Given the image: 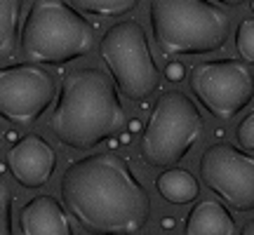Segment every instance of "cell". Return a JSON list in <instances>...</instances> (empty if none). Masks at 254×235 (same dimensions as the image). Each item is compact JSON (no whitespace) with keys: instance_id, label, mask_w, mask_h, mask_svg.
<instances>
[{"instance_id":"1","label":"cell","mask_w":254,"mask_h":235,"mask_svg":"<svg viewBox=\"0 0 254 235\" xmlns=\"http://www.w3.org/2000/svg\"><path fill=\"white\" fill-rule=\"evenodd\" d=\"M62 202L90 235H134L151 219V198L118 153L73 160L62 176Z\"/></svg>"},{"instance_id":"2","label":"cell","mask_w":254,"mask_h":235,"mask_svg":"<svg viewBox=\"0 0 254 235\" xmlns=\"http://www.w3.org/2000/svg\"><path fill=\"white\" fill-rule=\"evenodd\" d=\"M127 125L118 90L99 68H78L64 75L50 129L68 148H94Z\"/></svg>"},{"instance_id":"3","label":"cell","mask_w":254,"mask_h":235,"mask_svg":"<svg viewBox=\"0 0 254 235\" xmlns=\"http://www.w3.org/2000/svg\"><path fill=\"white\" fill-rule=\"evenodd\" d=\"M151 28L165 55H207L226 45L231 19L207 0H151Z\"/></svg>"},{"instance_id":"4","label":"cell","mask_w":254,"mask_h":235,"mask_svg":"<svg viewBox=\"0 0 254 235\" xmlns=\"http://www.w3.org/2000/svg\"><path fill=\"white\" fill-rule=\"evenodd\" d=\"M94 47V28L64 0H33L21 31V52L36 63H68Z\"/></svg>"},{"instance_id":"5","label":"cell","mask_w":254,"mask_h":235,"mask_svg":"<svg viewBox=\"0 0 254 235\" xmlns=\"http://www.w3.org/2000/svg\"><path fill=\"white\" fill-rule=\"evenodd\" d=\"M202 116L198 106L184 94L170 90L158 97L141 132V158L148 167H174L190 153L202 136Z\"/></svg>"},{"instance_id":"6","label":"cell","mask_w":254,"mask_h":235,"mask_svg":"<svg viewBox=\"0 0 254 235\" xmlns=\"http://www.w3.org/2000/svg\"><path fill=\"white\" fill-rule=\"evenodd\" d=\"M99 55L109 66L116 90L123 92L127 99L141 101L160 87L163 75L155 66L144 28L134 19L113 24L104 33Z\"/></svg>"},{"instance_id":"7","label":"cell","mask_w":254,"mask_h":235,"mask_svg":"<svg viewBox=\"0 0 254 235\" xmlns=\"http://www.w3.org/2000/svg\"><path fill=\"white\" fill-rule=\"evenodd\" d=\"M189 85L200 104L219 120H231L254 97V73L238 59L195 63Z\"/></svg>"},{"instance_id":"8","label":"cell","mask_w":254,"mask_h":235,"mask_svg":"<svg viewBox=\"0 0 254 235\" xmlns=\"http://www.w3.org/2000/svg\"><path fill=\"white\" fill-rule=\"evenodd\" d=\"M55 94V78L40 63H12L0 68V118L9 125H33L50 109Z\"/></svg>"},{"instance_id":"9","label":"cell","mask_w":254,"mask_h":235,"mask_svg":"<svg viewBox=\"0 0 254 235\" xmlns=\"http://www.w3.org/2000/svg\"><path fill=\"white\" fill-rule=\"evenodd\" d=\"M200 181L236 212L254 209V158L238 146H209L200 158Z\"/></svg>"},{"instance_id":"10","label":"cell","mask_w":254,"mask_h":235,"mask_svg":"<svg viewBox=\"0 0 254 235\" xmlns=\"http://www.w3.org/2000/svg\"><path fill=\"white\" fill-rule=\"evenodd\" d=\"M57 167L55 148L43 136L28 134L7 151V170L24 188H40L52 179Z\"/></svg>"},{"instance_id":"11","label":"cell","mask_w":254,"mask_h":235,"mask_svg":"<svg viewBox=\"0 0 254 235\" xmlns=\"http://www.w3.org/2000/svg\"><path fill=\"white\" fill-rule=\"evenodd\" d=\"M24 235H73L71 219L59 200L52 195H36L19 212Z\"/></svg>"},{"instance_id":"12","label":"cell","mask_w":254,"mask_h":235,"mask_svg":"<svg viewBox=\"0 0 254 235\" xmlns=\"http://www.w3.org/2000/svg\"><path fill=\"white\" fill-rule=\"evenodd\" d=\"M186 235H236V221L217 200L198 202L186 217Z\"/></svg>"},{"instance_id":"13","label":"cell","mask_w":254,"mask_h":235,"mask_svg":"<svg viewBox=\"0 0 254 235\" xmlns=\"http://www.w3.org/2000/svg\"><path fill=\"white\" fill-rule=\"evenodd\" d=\"M155 188L170 205H189L198 198L200 183L198 179L184 170V167H170L155 179Z\"/></svg>"},{"instance_id":"14","label":"cell","mask_w":254,"mask_h":235,"mask_svg":"<svg viewBox=\"0 0 254 235\" xmlns=\"http://www.w3.org/2000/svg\"><path fill=\"white\" fill-rule=\"evenodd\" d=\"M24 0H0V59L14 52Z\"/></svg>"},{"instance_id":"15","label":"cell","mask_w":254,"mask_h":235,"mask_svg":"<svg viewBox=\"0 0 254 235\" xmlns=\"http://www.w3.org/2000/svg\"><path fill=\"white\" fill-rule=\"evenodd\" d=\"M73 9L94 14V17H120L129 14L139 5V0H71Z\"/></svg>"},{"instance_id":"16","label":"cell","mask_w":254,"mask_h":235,"mask_svg":"<svg viewBox=\"0 0 254 235\" xmlns=\"http://www.w3.org/2000/svg\"><path fill=\"white\" fill-rule=\"evenodd\" d=\"M236 50L243 63H254V19H243L236 31Z\"/></svg>"},{"instance_id":"17","label":"cell","mask_w":254,"mask_h":235,"mask_svg":"<svg viewBox=\"0 0 254 235\" xmlns=\"http://www.w3.org/2000/svg\"><path fill=\"white\" fill-rule=\"evenodd\" d=\"M0 235H12V190L0 179Z\"/></svg>"},{"instance_id":"18","label":"cell","mask_w":254,"mask_h":235,"mask_svg":"<svg viewBox=\"0 0 254 235\" xmlns=\"http://www.w3.org/2000/svg\"><path fill=\"white\" fill-rule=\"evenodd\" d=\"M236 139H238L240 151H254V111L238 125Z\"/></svg>"},{"instance_id":"19","label":"cell","mask_w":254,"mask_h":235,"mask_svg":"<svg viewBox=\"0 0 254 235\" xmlns=\"http://www.w3.org/2000/svg\"><path fill=\"white\" fill-rule=\"evenodd\" d=\"M165 78H167V80H182L184 78V66L182 63H170L167 71H165Z\"/></svg>"},{"instance_id":"20","label":"cell","mask_w":254,"mask_h":235,"mask_svg":"<svg viewBox=\"0 0 254 235\" xmlns=\"http://www.w3.org/2000/svg\"><path fill=\"white\" fill-rule=\"evenodd\" d=\"M240 235H254V219H252V221H247L245 228L240 231Z\"/></svg>"},{"instance_id":"21","label":"cell","mask_w":254,"mask_h":235,"mask_svg":"<svg viewBox=\"0 0 254 235\" xmlns=\"http://www.w3.org/2000/svg\"><path fill=\"white\" fill-rule=\"evenodd\" d=\"M217 2L228 5V7H238V5H243V2H247V0H217Z\"/></svg>"},{"instance_id":"22","label":"cell","mask_w":254,"mask_h":235,"mask_svg":"<svg viewBox=\"0 0 254 235\" xmlns=\"http://www.w3.org/2000/svg\"><path fill=\"white\" fill-rule=\"evenodd\" d=\"M0 144H2V129H0Z\"/></svg>"},{"instance_id":"23","label":"cell","mask_w":254,"mask_h":235,"mask_svg":"<svg viewBox=\"0 0 254 235\" xmlns=\"http://www.w3.org/2000/svg\"><path fill=\"white\" fill-rule=\"evenodd\" d=\"M252 12H254V0H252Z\"/></svg>"}]
</instances>
